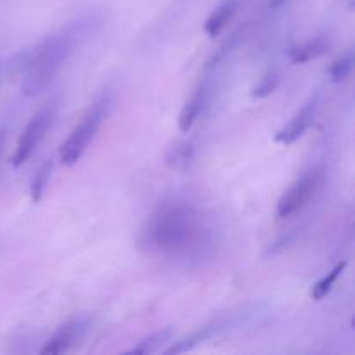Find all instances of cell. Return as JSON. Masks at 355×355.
<instances>
[{
	"instance_id": "obj_13",
	"label": "cell",
	"mask_w": 355,
	"mask_h": 355,
	"mask_svg": "<svg viewBox=\"0 0 355 355\" xmlns=\"http://www.w3.org/2000/svg\"><path fill=\"white\" fill-rule=\"evenodd\" d=\"M194 158V148L191 142L182 141L177 142L173 148H170L168 155H166V165L172 166L175 170H186L187 166L193 163Z\"/></svg>"
},
{
	"instance_id": "obj_9",
	"label": "cell",
	"mask_w": 355,
	"mask_h": 355,
	"mask_svg": "<svg viewBox=\"0 0 355 355\" xmlns=\"http://www.w3.org/2000/svg\"><path fill=\"white\" fill-rule=\"evenodd\" d=\"M329 49V42L324 37L312 38V40L304 42V44L297 45L290 51V59L295 64H304V62L318 59L324 55Z\"/></svg>"
},
{
	"instance_id": "obj_12",
	"label": "cell",
	"mask_w": 355,
	"mask_h": 355,
	"mask_svg": "<svg viewBox=\"0 0 355 355\" xmlns=\"http://www.w3.org/2000/svg\"><path fill=\"white\" fill-rule=\"evenodd\" d=\"M220 329V326L218 324H210V326H205V328H200L198 331L191 333V335L184 336L180 342H175L173 343V347H170V349H166L165 352L166 354H182V352H187V350L194 349L196 345H200V343L207 342L208 338H211V336L215 335V333Z\"/></svg>"
},
{
	"instance_id": "obj_16",
	"label": "cell",
	"mask_w": 355,
	"mask_h": 355,
	"mask_svg": "<svg viewBox=\"0 0 355 355\" xmlns=\"http://www.w3.org/2000/svg\"><path fill=\"white\" fill-rule=\"evenodd\" d=\"M355 64L354 52H347V54L340 55L335 62L331 64V69H329V76H331V82L340 83L345 82L350 75H352V69Z\"/></svg>"
},
{
	"instance_id": "obj_2",
	"label": "cell",
	"mask_w": 355,
	"mask_h": 355,
	"mask_svg": "<svg viewBox=\"0 0 355 355\" xmlns=\"http://www.w3.org/2000/svg\"><path fill=\"white\" fill-rule=\"evenodd\" d=\"M196 214L180 201L162 205L146 224L144 245L149 250L163 253H177L186 250L196 236Z\"/></svg>"
},
{
	"instance_id": "obj_8",
	"label": "cell",
	"mask_w": 355,
	"mask_h": 355,
	"mask_svg": "<svg viewBox=\"0 0 355 355\" xmlns=\"http://www.w3.org/2000/svg\"><path fill=\"white\" fill-rule=\"evenodd\" d=\"M236 7H238V0H222V2L211 10L207 23H205V31H207L208 37H217V35L224 30L225 24L229 23V19L234 16Z\"/></svg>"
},
{
	"instance_id": "obj_18",
	"label": "cell",
	"mask_w": 355,
	"mask_h": 355,
	"mask_svg": "<svg viewBox=\"0 0 355 355\" xmlns=\"http://www.w3.org/2000/svg\"><path fill=\"white\" fill-rule=\"evenodd\" d=\"M286 2L288 0H269V6L270 9H279V7H283Z\"/></svg>"
},
{
	"instance_id": "obj_10",
	"label": "cell",
	"mask_w": 355,
	"mask_h": 355,
	"mask_svg": "<svg viewBox=\"0 0 355 355\" xmlns=\"http://www.w3.org/2000/svg\"><path fill=\"white\" fill-rule=\"evenodd\" d=\"M175 336V328L168 326V328H162L158 331L151 333L149 336L142 338L134 349L130 350L132 354H142V355H148V354H156L159 350L165 349L166 343H170Z\"/></svg>"
},
{
	"instance_id": "obj_11",
	"label": "cell",
	"mask_w": 355,
	"mask_h": 355,
	"mask_svg": "<svg viewBox=\"0 0 355 355\" xmlns=\"http://www.w3.org/2000/svg\"><path fill=\"white\" fill-rule=\"evenodd\" d=\"M203 104H205V92H203V89H200L186 101L182 111H180V114H179L180 132L191 130V127H193L194 121H196L198 116H200L201 110H203Z\"/></svg>"
},
{
	"instance_id": "obj_1",
	"label": "cell",
	"mask_w": 355,
	"mask_h": 355,
	"mask_svg": "<svg viewBox=\"0 0 355 355\" xmlns=\"http://www.w3.org/2000/svg\"><path fill=\"white\" fill-rule=\"evenodd\" d=\"M89 19L71 21L55 33L45 37L33 51L26 52L23 58L24 76L23 90L26 96H37L52 82L73 49L89 33Z\"/></svg>"
},
{
	"instance_id": "obj_6",
	"label": "cell",
	"mask_w": 355,
	"mask_h": 355,
	"mask_svg": "<svg viewBox=\"0 0 355 355\" xmlns=\"http://www.w3.org/2000/svg\"><path fill=\"white\" fill-rule=\"evenodd\" d=\"M318 106H319V97L312 96L297 113L293 114L290 121L284 125L283 128L276 132L274 139L276 142L284 146H290L293 142H297L298 139H302L305 135V132L312 127L315 120V113H318Z\"/></svg>"
},
{
	"instance_id": "obj_19",
	"label": "cell",
	"mask_w": 355,
	"mask_h": 355,
	"mask_svg": "<svg viewBox=\"0 0 355 355\" xmlns=\"http://www.w3.org/2000/svg\"><path fill=\"white\" fill-rule=\"evenodd\" d=\"M3 130H0V149H2V144H3Z\"/></svg>"
},
{
	"instance_id": "obj_15",
	"label": "cell",
	"mask_w": 355,
	"mask_h": 355,
	"mask_svg": "<svg viewBox=\"0 0 355 355\" xmlns=\"http://www.w3.org/2000/svg\"><path fill=\"white\" fill-rule=\"evenodd\" d=\"M347 267V262H340L336 263L335 267H333L331 270H329L328 274H326L324 277H322L321 281H318V283L312 286V291H311V297L314 298V300H322V298L326 297V295L331 291L333 284L336 283V279H338L340 276L343 274V270H345Z\"/></svg>"
},
{
	"instance_id": "obj_17",
	"label": "cell",
	"mask_w": 355,
	"mask_h": 355,
	"mask_svg": "<svg viewBox=\"0 0 355 355\" xmlns=\"http://www.w3.org/2000/svg\"><path fill=\"white\" fill-rule=\"evenodd\" d=\"M279 73L276 69H270L263 75V78L253 87L252 90V96L253 97H267L270 96L272 92H276V89L279 87Z\"/></svg>"
},
{
	"instance_id": "obj_14",
	"label": "cell",
	"mask_w": 355,
	"mask_h": 355,
	"mask_svg": "<svg viewBox=\"0 0 355 355\" xmlns=\"http://www.w3.org/2000/svg\"><path fill=\"white\" fill-rule=\"evenodd\" d=\"M52 170H54V163H52V159H47V162L37 170V173H35L33 180H31L30 184V194L33 203H40L42 198H44L45 189H47V184L49 180H51Z\"/></svg>"
},
{
	"instance_id": "obj_5",
	"label": "cell",
	"mask_w": 355,
	"mask_h": 355,
	"mask_svg": "<svg viewBox=\"0 0 355 355\" xmlns=\"http://www.w3.org/2000/svg\"><path fill=\"white\" fill-rule=\"evenodd\" d=\"M319 184V173L318 172H309L298 177L281 196L279 203H277V217L286 218L297 214L298 210L305 207L309 200L314 194L315 187Z\"/></svg>"
},
{
	"instance_id": "obj_7",
	"label": "cell",
	"mask_w": 355,
	"mask_h": 355,
	"mask_svg": "<svg viewBox=\"0 0 355 355\" xmlns=\"http://www.w3.org/2000/svg\"><path fill=\"white\" fill-rule=\"evenodd\" d=\"M87 329H89V322L82 318L71 319V321L64 322V324L59 326L58 331L49 338V342L45 343V347L42 349V354L59 355L68 352V350H71L73 347H76L82 342Z\"/></svg>"
},
{
	"instance_id": "obj_3",
	"label": "cell",
	"mask_w": 355,
	"mask_h": 355,
	"mask_svg": "<svg viewBox=\"0 0 355 355\" xmlns=\"http://www.w3.org/2000/svg\"><path fill=\"white\" fill-rule=\"evenodd\" d=\"M107 111V99L97 101L89 111H87L85 116L82 118L78 125L75 127V130L69 134V137L59 148V159H61L64 165H75L80 158L83 156V153L87 151L90 142L94 141L96 134L99 132L101 125H103L104 116H106Z\"/></svg>"
},
{
	"instance_id": "obj_4",
	"label": "cell",
	"mask_w": 355,
	"mask_h": 355,
	"mask_svg": "<svg viewBox=\"0 0 355 355\" xmlns=\"http://www.w3.org/2000/svg\"><path fill=\"white\" fill-rule=\"evenodd\" d=\"M54 106H45L44 110L38 111L30 121H28L26 128L21 134L19 141H17L16 151L12 156V165L21 166L23 163H26L30 159V156L33 155L35 149L38 148V144L42 142V139L47 134L49 127H51L52 120H54Z\"/></svg>"
}]
</instances>
